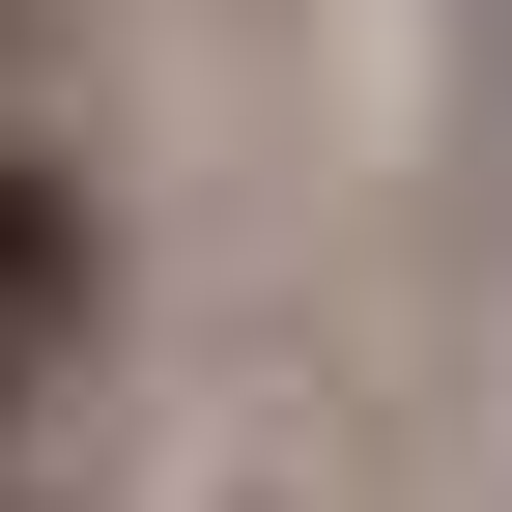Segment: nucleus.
<instances>
[{
	"label": "nucleus",
	"instance_id": "2",
	"mask_svg": "<svg viewBox=\"0 0 512 512\" xmlns=\"http://www.w3.org/2000/svg\"><path fill=\"white\" fill-rule=\"evenodd\" d=\"M0 57H29V0H0Z\"/></svg>",
	"mask_w": 512,
	"mask_h": 512
},
{
	"label": "nucleus",
	"instance_id": "1",
	"mask_svg": "<svg viewBox=\"0 0 512 512\" xmlns=\"http://www.w3.org/2000/svg\"><path fill=\"white\" fill-rule=\"evenodd\" d=\"M86 342H114V200H86L57 143H0V456L86 399Z\"/></svg>",
	"mask_w": 512,
	"mask_h": 512
}]
</instances>
